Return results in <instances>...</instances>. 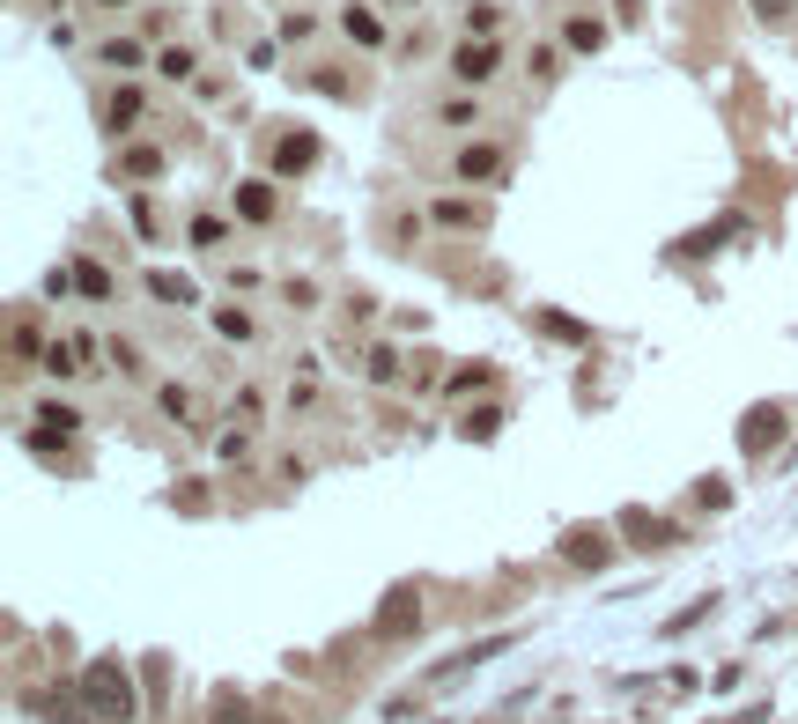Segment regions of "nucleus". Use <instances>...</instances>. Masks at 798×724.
Here are the masks:
<instances>
[{
    "label": "nucleus",
    "mask_w": 798,
    "mask_h": 724,
    "mask_svg": "<svg viewBox=\"0 0 798 724\" xmlns=\"http://www.w3.org/2000/svg\"><path fill=\"white\" fill-rule=\"evenodd\" d=\"M311 156H318V141H311V133H289V141H281V170H303Z\"/></svg>",
    "instance_id": "12"
},
{
    "label": "nucleus",
    "mask_w": 798,
    "mask_h": 724,
    "mask_svg": "<svg viewBox=\"0 0 798 724\" xmlns=\"http://www.w3.org/2000/svg\"><path fill=\"white\" fill-rule=\"evenodd\" d=\"M207 724H252V717H244V710H215V717H207Z\"/></svg>",
    "instance_id": "21"
},
{
    "label": "nucleus",
    "mask_w": 798,
    "mask_h": 724,
    "mask_svg": "<svg viewBox=\"0 0 798 724\" xmlns=\"http://www.w3.org/2000/svg\"><path fill=\"white\" fill-rule=\"evenodd\" d=\"M370 377H377V385H392V377H399V355L377 348V355H370Z\"/></svg>",
    "instance_id": "18"
},
{
    "label": "nucleus",
    "mask_w": 798,
    "mask_h": 724,
    "mask_svg": "<svg viewBox=\"0 0 798 724\" xmlns=\"http://www.w3.org/2000/svg\"><path fill=\"white\" fill-rule=\"evenodd\" d=\"M163 74L170 82H193V52H163Z\"/></svg>",
    "instance_id": "19"
},
{
    "label": "nucleus",
    "mask_w": 798,
    "mask_h": 724,
    "mask_svg": "<svg viewBox=\"0 0 798 724\" xmlns=\"http://www.w3.org/2000/svg\"><path fill=\"white\" fill-rule=\"evenodd\" d=\"M74 281H82V296H97V303L111 296V274H104L97 259H82V266H74Z\"/></svg>",
    "instance_id": "14"
},
{
    "label": "nucleus",
    "mask_w": 798,
    "mask_h": 724,
    "mask_svg": "<svg viewBox=\"0 0 798 724\" xmlns=\"http://www.w3.org/2000/svg\"><path fill=\"white\" fill-rule=\"evenodd\" d=\"M156 170H163L156 148H126V156H119V178H156Z\"/></svg>",
    "instance_id": "6"
},
{
    "label": "nucleus",
    "mask_w": 798,
    "mask_h": 724,
    "mask_svg": "<svg viewBox=\"0 0 798 724\" xmlns=\"http://www.w3.org/2000/svg\"><path fill=\"white\" fill-rule=\"evenodd\" d=\"M104 119H111L104 133H126L133 119H141V97H133V89H119V97H111V111H104Z\"/></svg>",
    "instance_id": "11"
},
{
    "label": "nucleus",
    "mask_w": 798,
    "mask_h": 724,
    "mask_svg": "<svg viewBox=\"0 0 798 724\" xmlns=\"http://www.w3.org/2000/svg\"><path fill=\"white\" fill-rule=\"evenodd\" d=\"M414 621H422V614H414V592H392V599H385V614H377V628H385V636H407Z\"/></svg>",
    "instance_id": "4"
},
{
    "label": "nucleus",
    "mask_w": 798,
    "mask_h": 724,
    "mask_svg": "<svg viewBox=\"0 0 798 724\" xmlns=\"http://www.w3.org/2000/svg\"><path fill=\"white\" fill-rule=\"evenodd\" d=\"M496 170H503L496 148H466V156H459V178H496Z\"/></svg>",
    "instance_id": "7"
},
{
    "label": "nucleus",
    "mask_w": 798,
    "mask_h": 724,
    "mask_svg": "<svg viewBox=\"0 0 798 724\" xmlns=\"http://www.w3.org/2000/svg\"><path fill=\"white\" fill-rule=\"evenodd\" d=\"M37 422H45V436L60 444V436L74 429V407H60V399H52V407H37Z\"/></svg>",
    "instance_id": "15"
},
{
    "label": "nucleus",
    "mask_w": 798,
    "mask_h": 724,
    "mask_svg": "<svg viewBox=\"0 0 798 724\" xmlns=\"http://www.w3.org/2000/svg\"><path fill=\"white\" fill-rule=\"evenodd\" d=\"M104 67H141V45H126V37H111V45H104Z\"/></svg>",
    "instance_id": "16"
},
{
    "label": "nucleus",
    "mask_w": 798,
    "mask_h": 724,
    "mask_svg": "<svg viewBox=\"0 0 798 724\" xmlns=\"http://www.w3.org/2000/svg\"><path fill=\"white\" fill-rule=\"evenodd\" d=\"M193 244H200V252H215V244H230V222H222V215H193Z\"/></svg>",
    "instance_id": "10"
},
{
    "label": "nucleus",
    "mask_w": 798,
    "mask_h": 724,
    "mask_svg": "<svg viewBox=\"0 0 798 724\" xmlns=\"http://www.w3.org/2000/svg\"><path fill=\"white\" fill-rule=\"evenodd\" d=\"M776 429H784V414H776V407H754V414H747V429H739V436H747V444H769Z\"/></svg>",
    "instance_id": "9"
},
{
    "label": "nucleus",
    "mask_w": 798,
    "mask_h": 724,
    "mask_svg": "<svg viewBox=\"0 0 798 724\" xmlns=\"http://www.w3.org/2000/svg\"><path fill=\"white\" fill-rule=\"evenodd\" d=\"M562 555H569V562H584V569H606V555H614V547H606L599 532H569Z\"/></svg>",
    "instance_id": "3"
},
{
    "label": "nucleus",
    "mask_w": 798,
    "mask_h": 724,
    "mask_svg": "<svg viewBox=\"0 0 798 724\" xmlns=\"http://www.w3.org/2000/svg\"><path fill=\"white\" fill-rule=\"evenodd\" d=\"M82 355H89V340H60V348H45V370L52 377H74V370H82Z\"/></svg>",
    "instance_id": "5"
},
{
    "label": "nucleus",
    "mask_w": 798,
    "mask_h": 724,
    "mask_svg": "<svg viewBox=\"0 0 798 724\" xmlns=\"http://www.w3.org/2000/svg\"><path fill=\"white\" fill-rule=\"evenodd\" d=\"M82 702H89L104 724H133V688H126V673H119L111 658H97V665L82 673Z\"/></svg>",
    "instance_id": "1"
},
{
    "label": "nucleus",
    "mask_w": 798,
    "mask_h": 724,
    "mask_svg": "<svg viewBox=\"0 0 798 724\" xmlns=\"http://www.w3.org/2000/svg\"><path fill=\"white\" fill-rule=\"evenodd\" d=\"M148 296H163V303H193V281H185V274H148Z\"/></svg>",
    "instance_id": "8"
},
{
    "label": "nucleus",
    "mask_w": 798,
    "mask_h": 724,
    "mask_svg": "<svg viewBox=\"0 0 798 724\" xmlns=\"http://www.w3.org/2000/svg\"><path fill=\"white\" fill-rule=\"evenodd\" d=\"M237 207H244V222H266V215H274V193H266V185H244Z\"/></svg>",
    "instance_id": "13"
},
{
    "label": "nucleus",
    "mask_w": 798,
    "mask_h": 724,
    "mask_svg": "<svg viewBox=\"0 0 798 724\" xmlns=\"http://www.w3.org/2000/svg\"><path fill=\"white\" fill-rule=\"evenodd\" d=\"M451 67H459V82H488V74H496V45H488V37H473V45L451 52Z\"/></svg>",
    "instance_id": "2"
},
{
    "label": "nucleus",
    "mask_w": 798,
    "mask_h": 724,
    "mask_svg": "<svg viewBox=\"0 0 798 724\" xmlns=\"http://www.w3.org/2000/svg\"><path fill=\"white\" fill-rule=\"evenodd\" d=\"M348 37H355V45H377L385 30H377V15H363V8H355V15H348Z\"/></svg>",
    "instance_id": "17"
},
{
    "label": "nucleus",
    "mask_w": 798,
    "mask_h": 724,
    "mask_svg": "<svg viewBox=\"0 0 798 724\" xmlns=\"http://www.w3.org/2000/svg\"><path fill=\"white\" fill-rule=\"evenodd\" d=\"M747 8L762 15V23H784V15H791V0H747Z\"/></svg>",
    "instance_id": "20"
}]
</instances>
